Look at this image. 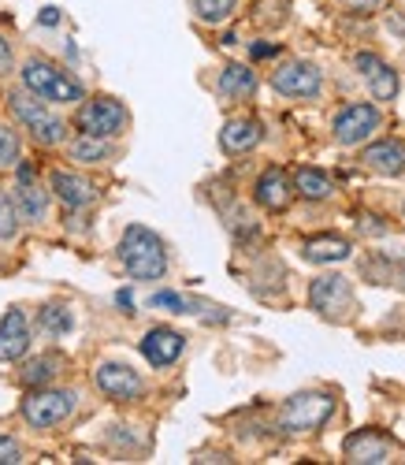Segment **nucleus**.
Here are the masks:
<instances>
[{"instance_id":"20e7f679","label":"nucleus","mask_w":405,"mask_h":465,"mask_svg":"<svg viewBox=\"0 0 405 465\" xmlns=\"http://www.w3.org/2000/svg\"><path fill=\"white\" fill-rule=\"evenodd\" d=\"M8 101H12V115H15V120H19L37 142H42V145H60V142H64V124L56 120L49 108L37 104L30 90H26V94H12Z\"/></svg>"},{"instance_id":"c756f323","label":"nucleus","mask_w":405,"mask_h":465,"mask_svg":"<svg viewBox=\"0 0 405 465\" xmlns=\"http://www.w3.org/2000/svg\"><path fill=\"white\" fill-rule=\"evenodd\" d=\"M23 461V447L12 436H0V465H19Z\"/></svg>"},{"instance_id":"c85d7f7f","label":"nucleus","mask_w":405,"mask_h":465,"mask_svg":"<svg viewBox=\"0 0 405 465\" xmlns=\"http://www.w3.org/2000/svg\"><path fill=\"white\" fill-rule=\"evenodd\" d=\"M15 161H19V138L8 127H0V168L15 164Z\"/></svg>"},{"instance_id":"412c9836","label":"nucleus","mask_w":405,"mask_h":465,"mask_svg":"<svg viewBox=\"0 0 405 465\" xmlns=\"http://www.w3.org/2000/svg\"><path fill=\"white\" fill-rule=\"evenodd\" d=\"M301 253L312 264H335V261H346L350 257V242L339 239V235H320V239H309Z\"/></svg>"},{"instance_id":"2eb2a0df","label":"nucleus","mask_w":405,"mask_h":465,"mask_svg":"<svg viewBox=\"0 0 405 465\" xmlns=\"http://www.w3.org/2000/svg\"><path fill=\"white\" fill-rule=\"evenodd\" d=\"M49 183H53L56 198H60L67 209H86V205H94V198H97V190H94L90 179L74 175V172H64V168H56Z\"/></svg>"},{"instance_id":"f257e3e1","label":"nucleus","mask_w":405,"mask_h":465,"mask_svg":"<svg viewBox=\"0 0 405 465\" xmlns=\"http://www.w3.org/2000/svg\"><path fill=\"white\" fill-rule=\"evenodd\" d=\"M119 257H123V268L134 280H160L168 272V253L164 242H160L149 227L131 223L123 231V242H119Z\"/></svg>"},{"instance_id":"dca6fc26","label":"nucleus","mask_w":405,"mask_h":465,"mask_svg":"<svg viewBox=\"0 0 405 465\" xmlns=\"http://www.w3.org/2000/svg\"><path fill=\"white\" fill-rule=\"evenodd\" d=\"M361 161L369 164L372 172H380V175H401V172H405V145L394 142V138L376 142V145L364 149V157H361Z\"/></svg>"},{"instance_id":"6e6552de","label":"nucleus","mask_w":405,"mask_h":465,"mask_svg":"<svg viewBox=\"0 0 405 465\" xmlns=\"http://www.w3.org/2000/svg\"><path fill=\"white\" fill-rule=\"evenodd\" d=\"M380 127V108L376 104H346L335 115V138L339 145H361Z\"/></svg>"},{"instance_id":"423d86ee","label":"nucleus","mask_w":405,"mask_h":465,"mask_svg":"<svg viewBox=\"0 0 405 465\" xmlns=\"http://www.w3.org/2000/svg\"><path fill=\"white\" fill-rule=\"evenodd\" d=\"M74 410V395L71 391H30L23 399V417L34 429H56L60 420H67Z\"/></svg>"},{"instance_id":"a211bd4d","label":"nucleus","mask_w":405,"mask_h":465,"mask_svg":"<svg viewBox=\"0 0 405 465\" xmlns=\"http://www.w3.org/2000/svg\"><path fill=\"white\" fill-rule=\"evenodd\" d=\"M291 198H294V190H291L287 175H282L279 168H268V172L257 179V202H261L264 209L282 213V209L291 205Z\"/></svg>"},{"instance_id":"7ed1b4c3","label":"nucleus","mask_w":405,"mask_h":465,"mask_svg":"<svg viewBox=\"0 0 405 465\" xmlns=\"http://www.w3.org/2000/svg\"><path fill=\"white\" fill-rule=\"evenodd\" d=\"M335 413V399L323 391H305L287 399V406L279 410V429L282 432H316L323 420Z\"/></svg>"},{"instance_id":"7c9ffc66","label":"nucleus","mask_w":405,"mask_h":465,"mask_svg":"<svg viewBox=\"0 0 405 465\" xmlns=\"http://www.w3.org/2000/svg\"><path fill=\"white\" fill-rule=\"evenodd\" d=\"M8 67H12V49L5 37H0V74H8Z\"/></svg>"},{"instance_id":"9d476101","label":"nucleus","mask_w":405,"mask_h":465,"mask_svg":"<svg viewBox=\"0 0 405 465\" xmlns=\"http://www.w3.org/2000/svg\"><path fill=\"white\" fill-rule=\"evenodd\" d=\"M97 387L108 399H115V402H131V399L142 395L145 383H142V376L131 365H101L97 369Z\"/></svg>"},{"instance_id":"f8f14e48","label":"nucleus","mask_w":405,"mask_h":465,"mask_svg":"<svg viewBox=\"0 0 405 465\" xmlns=\"http://www.w3.org/2000/svg\"><path fill=\"white\" fill-rule=\"evenodd\" d=\"M357 71H361V79L369 83V90H372V97L376 101H390L394 94H398V74L380 60V56H372V53H357Z\"/></svg>"},{"instance_id":"a878e982","label":"nucleus","mask_w":405,"mask_h":465,"mask_svg":"<svg viewBox=\"0 0 405 465\" xmlns=\"http://www.w3.org/2000/svg\"><path fill=\"white\" fill-rule=\"evenodd\" d=\"M71 157H74V161H83V164L104 161V157H108V142H104V138H94V134H83V138L71 145Z\"/></svg>"},{"instance_id":"0eeeda50","label":"nucleus","mask_w":405,"mask_h":465,"mask_svg":"<svg viewBox=\"0 0 405 465\" xmlns=\"http://www.w3.org/2000/svg\"><path fill=\"white\" fill-rule=\"evenodd\" d=\"M272 86L287 97H316L323 90V74L320 67L305 64V60H294V64H282L275 74H272Z\"/></svg>"},{"instance_id":"5701e85b","label":"nucleus","mask_w":405,"mask_h":465,"mask_svg":"<svg viewBox=\"0 0 405 465\" xmlns=\"http://www.w3.org/2000/svg\"><path fill=\"white\" fill-rule=\"evenodd\" d=\"M56 372H60V358H56V354H42V358H34L19 376H23L26 387H42V383L53 380Z\"/></svg>"},{"instance_id":"cd10ccee","label":"nucleus","mask_w":405,"mask_h":465,"mask_svg":"<svg viewBox=\"0 0 405 465\" xmlns=\"http://www.w3.org/2000/svg\"><path fill=\"white\" fill-rule=\"evenodd\" d=\"M19 231V209L15 202H8L5 193H0V239H12Z\"/></svg>"},{"instance_id":"4468645a","label":"nucleus","mask_w":405,"mask_h":465,"mask_svg":"<svg viewBox=\"0 0 405 465\" xmlns=\"http://www.w3.org/2000/svg\"><path fill=\"white\" fill-rule=\"evenodd\" d=\"M30 346V328L19 309H8L0 321V361H19Z\"/></svg>"},{"instance_id":"b1692460","label":"nucleus","mask_w":405,"mask_h":465,"mask_svg":"<svg viewBox=\"0 0 405 465\" xmlns=\"http://www.w3.org/2000/svg\"><path fill=\"white\" fill-rule=\"evenodd\" d=\"M149 305H153V309H168V313H179V317H183V313L190 317V313H201V309H205V305H197L193 298H183V294H175V291H160V294H153Z\"/></svg>"},{"instance_id":"aec40b11","label":"nucleus","mask_w":405,"mask_h":465,"mask_svg":"<svg viewBox=\"0 0 405 465\" xmlns=\"http://www.w3.org/2000/svg\"><path fill=\"white\" fill-rule=\"evenodd\" d=\"M216 90H220V97H250L257 90V74L246 64H231V67L220 71Z\"/></svg>"},{"instance_id":"f3484780","label":"nucleus","mask_w":405,"mask_h":465,"mask_svg":"<svg viewBox=\"0 0 405 465\" xmlns=\"http://www.w3.org/2000/svg\"><path fill=\"white\" fill-rule=\"evenodd\" d=\"M15 209H19V220H42L45 216V190H37L34 183V172L23 164L19 168V186H15Z\"/></svg>"},{"instance_id":"6ab92c4d","label":"nucleus","mask_w":405,"mask_h":465,"mask_svg":"<svg viewBox=\"0 0 405 465\" xmlns=\"http://www.w3.org/2000/svg\"><path fill=\"white\" fill-rule=\"evenodd\" d=\"M261 138H264V131H261L257 120H231L220 131V145L227 153H250L253 145H261Z\"/></svg>"},{"instance_id":"9b49d317","label":"nucleus","mask_w":405,"mask_h":465,"mask_svg":"<svg viewBox=\"0 0 405 465\" xmlns=\"http://www.w3.org/2000/svg\"><path fill=\"white\" fill-rule=\"evenodd\" d=\"M183 346H186V339H183L179 331H172V328H153V331H145V339H142V354H145L149 365L164 369V365H172V361L183 354Z\"/></svg>"},{"instance_id":"72a5a7b5","label":"nucleus","mask_w":405,"mask_h":465,"mask_svg":"<svg viewBox=\"0 0 405 465\" xmlns=\"http://www.w3.org/2000/svg\"><path fill=\"white\" fill-rule=\"evenodd\" d=\"M115 302H119V305H123V309H127V313H134V298H131V291H119V294H115Z\"/></svg>"},{"instance_id":"473e14b6","label":"nucleus","mask_w":405,"mask_h":465,"mask_svg":"<svg viewBox=\"0 0 405 465\" xmlns=\"http://www.w3.org/2000/svg\"><path fill=\"white\" fill-rule=\"evenodd\" d=\"M342 5H350V8H357V12H369V8L380 5V0H342Z\"/></svg>"},{"instance_id":"f704fd0d","label":"nucleus","mask_w":405,"mask_h":465,"mask_svg":"<svg viewBox=\"0 0 405 465\" xmlns=\"http://www.w3.org/2000/svg\"><path fill=\"white\" fill-rule=\"evenodd\" d=\"M275 53V45H253V56L261 60V56H272Z\"/></svg>"},{"instance_id":"bb28decb","label":"nucleus","mask_w":405,"mask_h":465,"mask_svg":"<svg viewBox=\"0 0 405 465\" xmlns=\"http://www.w3.org/2000/svg\"><path fill=\"white\" fill-rule=\"evenodd\" d=\"M42 324H45V331L64 335L71 328V313H67V309H60V305H45L42 309Z\"/></svg>"},{"instance_id":"4be33fe9","label":"nucleus","mask_w":405,"mask_h":465,"mask_svg":"<svg viewBox=\"0 0 405 465\" xmlns=\"http://www.w3.org/2000/svg\"><path fill=\"white\" fill-rule=\"evenodd\" d=\"M294 190L301 193V198H309V202H323V198H331L335 183L323 175L320 168H298L294 172Z\"/></svg>"},{"instance_id":"39448f33","label":"nucleus","mask_w":405,"mask_h":465,"mask_svg":"<svg viewBox=\"0 0 405 465\" xmlns=\"http://www.w3.org/2000/svg\"><path fill=\"white\" fill-rule=\"evenodd\" d=\"M78 127H83V134H94V138H115L127 127V108L112 97L86 101L78 108Z\"/></svg>"},{"instance_id":"1a4fd4ad","label":"nucleus","mask_w":405,"mask_h":465,"mask_svg":"<svg viewBox=\"0 0 405 465\" xmlns=\"http://www.w3.org/2000/svg\"><path fill=\"white\" fill-rule=\"evenodd\" d=\"M309 305L316 309L320 317H339L342 309L353 305V291H350V283L342 276H320L309 287Z\"/></svg>"},{"instance_id":"ddd939ff","label":"nucleus","mask_w":405,"mask_h":465,"mask_svg":"<svg viewBox=\"0 0 405 465\" xmlns=\"http://www.w3.org/2000/svg\"><path fill=\"white\" fill-rule=\"evenodd\" d=\"M346 461H357V465H383V461H390V443H387V436H380V432H353L350 440H346Z\"/></svg>"},{"instance_id":"393cba45","label":"nucleus","mask_w":405,"mask_h":465,"mask_svg":"<svg viewBox=\"0 0 405 465\" xmlns=\"http://www.w3.org/2000/svg\"><path fill=\"white\" fill-rule=\"evenodd\" d=\"M234 5L238 0H193V12H197V19L201 23H227L231 19V12H234Z\"/></svg>"},{"instance_id":"f03ea898","label":"nucleus","mask_w":405,"mask_h":465,"mask_svg":"<svg viewBox=\"0 0 405 465\" xmlns=\"http://www.w3.org/2000/svg\"><path fill=\"white\" fill-rule=\"evenodd\" d=\"M23 86L34 94V97H42V101H83V86H78L74 79H67V74L45 60H26L23 64Z\"/></svg>"},{"instance_id":"2f4dec72","label":"nucleus","mask_w":405,"mask_h":465,"mask_svg":"<svg viewBox=\"0 0 405 465\" xmlns=\"http://www.w3.org/2000/svg\"><path fill=\"white\" fill-rule=\"evenodd\" d=\"M37 23H42V26H56V23H60V12H56V8H42Z\"/></svg>"}]
</instances>
